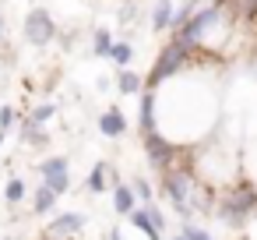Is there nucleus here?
<instances>
[{"instance_id": "1", "label": "nucleus", "mask_w": 257, "mask_h": 240, "mask_svg": "<svg viewBox=\"0 0 257 240\" xmlns=\"http://www.w3.org/2000/svg\"><path fill=\"white\" fill-rule=\"evenodd\" d=\"M162 187H166V198L173 201V208H176L180 215H190L187 198H190V191H194V173H190V170H166Z\"/></svg>"}, {"instance_id": "2", "label": "nucleus", "mask_w": 257, "mask_h": 240, "mask_svg": "<svg viewBox=\"0 0 257 240\" xmlns=\"http://www.w3.org/2000/svg\"><path fill=\"white\" fill-rule=\"evenodd\" d=\"M187 46H180V43H169L162 53H159V64H155V71H152V78H148V92L162 82V78H169V74H176L180 67H183V60H187Z\"/></svg>"}, {"instance_id": "3", "label": "nucleus", "mask_w": 257, "mask_h": 240, "mask_svg": "<svg viewBox=\"0 0 257 240\" xmlns=\"http://www.w3.org/2000/svg\"><path fill=\"white\" fill-rule=\"evenodd\" d=\"M253 208H257V191H253V187H236V191H229V198L222 201V215H225L229 222H243L246 212H253Z\"/></svg>"}, {"instance_id": "4", "label": "nucleus", "mask_w": 257, "mask_h": 240, "mask_svg": "<svg viewBox=\"0 0 257 240\" xmlns=\"http://www.w3.org/2000/svg\"><path fill=\"white\" fill-rule=\"evenodd\" d=\"M53 36H57V25H53L50 11H43V8L29 11V18H25V39L36 43V46H46Z\"/></svg>"}, {"instance_id": "5", "label": "nucleus", "mask_w": 257, "mask_h": 240, "mask_svg": "<svg viewBox=\"0 0 257 240\" xmlns=\"http://www.w3.org/2000/svg\"><path fill=\"white\" fill-rule=\"evenodd\" d=\"M39 173H43V187L46 191H53V194H64L67 187H71V170H67V159H46L43 166H39Z\"/></svg>"}, {"instance_id": "6", "label": "nucleus", "mask_w": 257, "mask_h": 240, "mask_svg": "<svg viewBox=\"0 0 257 240\" xmlns=\"http://www.w3.org/2000/svg\"><path fill=\"white\" fill-rule=\"evenodd\" d=\"M145 152H148L152 166H159V170H169L173 159H176V148H173L162 134H145Z\"/></svg>"}, {"instance_id": "7", "label": "nucleus", "mask_w": 257, "mask_h": 240, "mask_svg": "<svg viewBox=\"0 0 257 240\" xmlns=\"http://www.w3.org/2000/svg\"><path fill=\"white\" fill-rule=\"evenodd\" d=\"M85 226V215L81 212H64V215H57L53 222H50V233L53 236H71V233H78Z\"/></svg>"}, {"instance_id": "8", "label": "nucleus", "mask_w": 257, "mask_h": 240, "mask_svg": "<svg viewBox=\"0 0 257 240\" xmlns=\"http://www.w3.org/2000/svg\"><path fill=\"white\" fill-rule=\"evenodd\" d=\"M99 131H102L106 138H120V134L127 131V120H123V113H120V110H106V113L99 117Z\"/></svg>"}, {"instance_id": "9", "label": "nucleus", "mask_w": 257, "mask_h": 240, "mask_svg": "<svg viewBox=\"0 0 257 240\" xmlns=\"http://www.w3.org/2000/svg\"><path fill=\"white\" fill-rule=\"evenodd\" d=\"M141 134H155V96L152 92H145L141 96Z\"/></svg>"}, {"instance_id": "10", "label": "nucleus", "mask_w": 257, "mask_h": 240, "mask_svg": "<svg viewBox=\"0 0 257 240\" xmlns=\"http://www.w3.org/2000/svg\"><path fill=\"white\" fill-rule=\"evenodd\" d=\"M134 201H138V198H134V191H131V187H123V184H120V187L113 191V208H116L120 215H131V212H134Z\"/></svg>"}, {"instance_id": "11", "label": "nucleus", "mask_w": 257, "mask_h": 240, "mask_svg": "<svg viewBox=\"0 0 257 240\" xmlns=\"http://www.w3.org/2000/svg\"><path fill=\"white\" fill-rule=\"evenodd\" d=\"M169 18H173V4H169V0H159L155 11H152V29H155V32L169 29Z\"/></svg>"}, {"instance_id": "12", "label": "nucleus", "mask_w": 257, "mask_h": 240, "mask_svg": "<svg viewBox=\"0 0 257 240\" xmlns=\"http://www.w3.org/2000/svg\"><path fill=\"white\" fill-rule=\"evenodd\" d=\"M106 173H109V166H106V163H99V166H95V170L88 173L85 187H88L92 194H102V191H106Z\"/></svg>"}, {"instance_id": "13", "label": "nucleus", "mask_w": 257, "mask_h": 240, "mask_svg": "<svg viewBox=\"0 0 257 240\" xmlns=\"http://www.w3.org/2000/svg\"><path fill=\"white\" fill-rule=\"evenodd\" d=\"M106 57H109V60H113V64H116V67H127V64H131V57H134V53H131V43H113V46H109V53H106Z\"/></svg>"}, {"instance_id": "14", "label": "nucleus", "mask_w": 257, "mask_h": 240, "mask_svg": "<svg viewBox=\"0 0 257 240\" xmlns=\"http://www.w3.org/2000/svg\"><path fill=\"white\" fill-rule=\"evenodd\" d=\"M22 141H25V145H46V134L39 131V124L25 120V124H22Z\"/></svg>"}, {"instance_id": "15", "label": "nucleus", "mask_w": 257, "mask_h": 240, "mask_svg": "<svg viewBox=\"0 0 257 240\" xmlns=\"http://www.w3.org/2000/svg\"><path fill=\"white\" fill-rule=\"evenodd\" d=\"M116 85H120V92H123V96H134V92H141V78H138L134 71H123Z\"/></svg>"}, {"instance_id": "16", "label": "nucleus", "mask_w": 257, "mask_h": 240, "mask_svg": "<svg viewBox=\"0 0 257 240\" xmlns=\"http://www.w3.org/2000/svg\"><path fill=\"white\" fill-rule=\"evenodd\" d=\"M32 205H36V212H50V208L57 205V194H53V191H46V187H39V191H36V198H32Z\"/></svg>"}, {"instance_id": "17", "label": "nucleus", "mask_w": 257, "mask_h": 240, "mask_svg": "<svg viewBox=\"0 0 257 240\" xmlns=\"http://www.w3.org/2000/svg\"><path fill=\"white\" fill-rule=\"evenodd\" d=\"M4 198H8L11 205H15V201H22V198H25V180H18V177H15V180L4 187Z\"/></svg>"}, {"instance_id": "18", "label": "nucleus", "mask_w": 257, "mask_h": 240, "mask_svg": "<svg viewBox=\"0 0 257 240\" xmlns=\"http://www.w3.org/2000/svg\"><path fill=\"white\" fill-rule=\"evenodd\" d=\"M145 215H148L152 229H155V233H162V226H166V215H162V212L155 208V201H148V205H145Z\"/></svg>"}, {"instance_id": "19", "label": "nucleus", "mask_w": 257, "mask_h": 240, "mask_svg": "<svg viewBox=\"0 0 257 240\" xmlns=\"http://www.w3.org/2000/svg\"><path fill=\"white\" fill-rule=\"evenodd\" d=\"M109 46H113L109 32H106V29H99V32H95V53H99V57H106V53H109Z\"/></svg>"}, {"instance_id": "20", "label": "nucleus", "mask_w": 257, "mask_h": 240, "mask_svg": "<svg viewBox=\"0 0 257 240\" xmlns=\"http://www.w3.org/2000/svg\"><path fill=\"white\" fill-rule=\"evenodd\" d=\"M131 191H134V198H141L145 205L152 201V187H148V180H141V177H138V180L131 184Z\"/></svg>"}, {"instance_id": "21", "label": "nucleus", "mask_w": 257, "mask_h": 240, "mask_svg": "<svg viewBox=\"0 0 257 240\" xmlns=\"http://www.w3.org/2000/svg\"><path fill=\"white\" fill-rule=\"evenodd\" d=\"M183 236H187V240H211V236H208L201 226H190V222L183 226Z\"/></svg>"}, {"instance_id": "22", "label": "nucleus", "mask_w": 257, "mask_h": 240, "mask_svg": "<svg viewBox=\"0 0 257 240\" xmlns=\"http://www.w3.org/2000/svg\"><path fill=\"white\" fill-rule=\"evenodd\" d=\"M50 117H53V106H39V110H36V113H32L29 120H32V124H46Z\"/></svg>"}, {"instance_id": "23", "label": "nucleus", "mask_w": 257, "mask_h": 240, "mask_svg": "<svg viewBox=\"0 0 257 240\" xmlns=\"http://www.w3.org/2000/svg\"><path fill=\"white\" fill-rule=\"evenodd\" d=\"M11 124H15V110H11V106H4V110H0V131H8Z\"/></svg>"}, {"instance_id": "24", "label": "nucleus", "mask_w": 257, "mask_h": 240, "mask_svg": "<svg viewBox=\"0 0 257 240\" xmlns=\"http://www.w3.org/2000/svg\"><path fill=\"white\" fill-rule=\"evenodd\" d=\"M109 240H123V236H120V233H116V229H113V233H109Z\"/></svg>"}, {"instance_id": "25", "label": "nucleus", "mask_w": 257, "mask_h": 240, "mask_svg": "<svg viewBox=\"0 0 257 240\" xmlns=\"http://www.w3.org/2000/svg\"><path fill=\"white\" fill-rule=\"evenodd\" d=\"M173 240H187V236H183V233H176V236H173Z\"/></svg>"}, {"instance_id": "26", "label": "nucleus", "mask_w": 257, "mask_h": 240, "mask_svg": "<svg viewBox=\"0 0 257 240\" xmlns=\"http://www.w3.org/2000/svg\"><path fill=\"white\" fill-rule=\"evenodd\" d=\"M0 36H4V18H0Z\"/></svg>"}, {"instance_id": "27", "label": "nucleus", "mask_w": 257, "mask_h": 240, "mask_svg": "<svg viewBox=\"0 0 257 240\" xmlns=\"http://www.w3.org/2000/svg\"><path fill=\"white\" fill-rule=\"evenodd\" d=\"M0 145H4V131H0Z\"/></svg>"}]
</instances>
